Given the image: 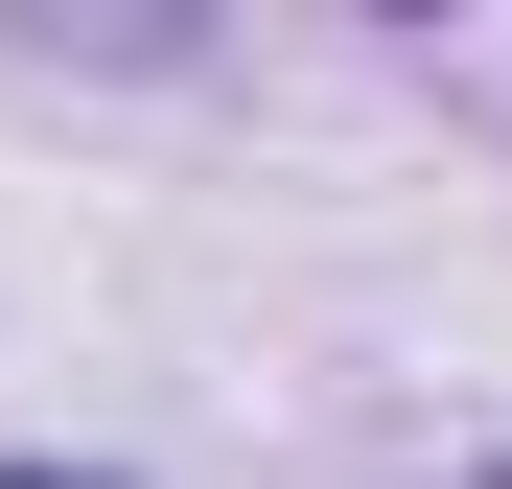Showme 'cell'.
Wrapping results in <instances>:
<instances>
[{
  "label": "cell",
  "instance_id": "obj_1",
  "mask_svg": "<svg viewBox=\"0 0 512 489\" xmlns=\"http://www.w3.org/2000/svg\"><path fill=\"white\" fill-rule=\"evenodd\" d=\"M0 489H70V466H0Z\"/></svg>",
  "mask_w": 512,
  "mask_h": 489
}]
</instances>
